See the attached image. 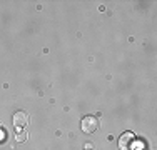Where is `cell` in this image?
Here are the masks:
<instances>
[{"mask_svg": "<svg viewBox=\"0 0 157 150\" xmlns=\"http://www.w3.org/2000/svg\"><path fill=\"white\" fill-rule=\"evenodd\" d=\"M97 127H99V122H97V118L92 117V115L84 117L80 122V129H82V132H85V133H94L97 130Z\"/></svg>", "mask_w": 157, "mask_h": 150, "instance_id": "1", "label": "cell"}, {"mask_svg": "<svg viewBox=\"0 0 157 150\" xmlns=\"http://www.w3.org/2000/svg\"><path fill=\"white\" fill-rule=\"evenodd\" d=\"M134 140H136V135L132 132H124L119 138V147H121V150H129L130 145L134 144Z\"/></svg>", "mask_w": 157, "mask_h": 150, "instance_id": "2", "label": "cell"}, {"mask_svg": "<svg viewBox=\"0 0 157 150\" xmlns=\"http://www.w3.org/2000/svg\"><path fill=\"white\" fill-rule=\"evenodd\" d=\"M27 123H29V115L25 114V112L18 110L17 114H13V125L17 127V130L24 129V127L27 125Z\"/></svg>", "mask_w": 157, "mask_h": 150, "instance_id": "3", "label": "cell"}, {"mask_svg": "<svg viewBox=\"0 0 157 150\" xmlns=\"http://www.w3.org/2000/svg\"><path fill=\"white\" fill-rule=\"evenodd\" d=\"M29 138V133L27 132H17V135H15V140L17 142H25Z\"/></svg>", "mask_w": 157, "mask_h": 150, "instance_id": "4", "label": "cell"}, {"mask_svg": "<svg viewBox=\"0 0 157 150\" xmlns=\"http://www.w3.org/2000/svg\"><path fill=\"white\" fill-rule=\"evenodd\" d=\"M5 137H7V133H5V130L0 127V144H3L5 142Z\"/></svg>", "mask_w": 157, "mask_h": 150, "instance_id": "5", "label": "cell"}, {"mask_svg": "<svg viewBox=\"0 0 157 150\" xmlns=\"http://www.w3.org/2000/svg\"><path fill=\"white\" fill-rule=\"evenodd\" d=\"M0 127H2V125H0Z\"/></svg>", "mask_w": 157, "mask_h": 150, "instance_id": "6", "label": "cell"}]
</instances>
